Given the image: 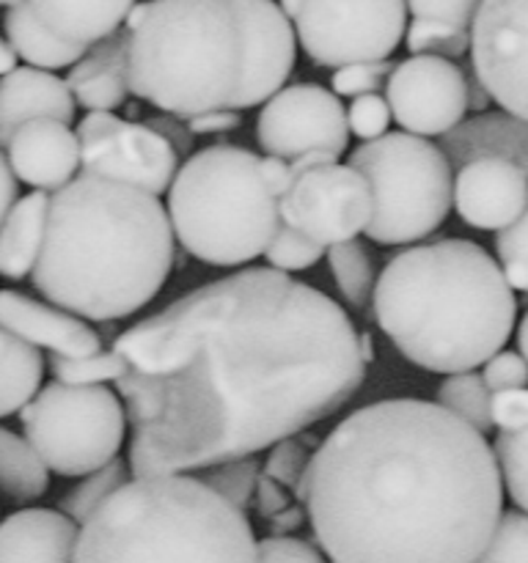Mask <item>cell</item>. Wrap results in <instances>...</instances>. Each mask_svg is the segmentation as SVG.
<instances>
[{
	"instance_id": "obj_1",
	"label": "cell",
	"mask_w": 528,
	"mask_h": 563,
	"mask_svg": "<svg viewBox=\"0 0 528 563\" xmlns=\"http://www.w3.org/2000/svg\"><path fill=\"white\" fill-rule=\"evenodd\" d=\"M132 476L198 473L324 421L361 390V333L324 291L248 267L116 339Z\"/></svg>"
},
{
	"instance_id": "obj_2",
	"label": "cell",
	"mask_w": 528,
	"mask_h": 563,
	"mask_svg": "<svg viewBox=\"0 0 528 563\" xmlns=\"http://www.w3.org/2000/svg\"><path fill=\"white\" fill-rule=\"evenodd\" d=\"M333 563H476L504 515L482 432L438 401L361 407L317 445L302 500Z\"/></svg>"
},
{
	"instance_id": "obj_3",
	"label": "cell",
	"mask_w": 528,
	"mask_h": 563,
	"mask_svg": "<svg viewBox=\"0 0 528 563\" xmlns=\"http://www.w3.org/2000/svg\"><path fill=\"white\" fill-rule=\"evenodd\" d=\"M124 27L130 91L185 121L264 104L295 69V25L273 0H146Z\"/></svg>"
},
{
	"instance_id": "obj_4",
	"label": "cell",
	"mask_w": 528,
	"mask_h": 563,
	"mask_svg": "<svg viewBox=\"0 0 528 563\" xmlns=\"http://www.w3.org/2000/svg\"><path fill=\"white\" fill-rule=\"evenodd\" d=\"M174 242L160 196L77 174L50 192L47 229L31 284L44 300L88 322H116L160 295L174 267Z\"/></svg>"
},
{
	"instance_id": "obj_5",
	"label": "cell",
	"mask_w": 528,
	"mask_h": 563,
	"mask_svg": "<svg viewBox=\"0 0 528 563\" xmlns=\"http://www.w3.org/2000/svg\"><path fill=\"white\" fill-rule=\"evenodd\" d=\"M374 319L405 361L432 374L479 368L506 346L517 300L498 258L471 240H429L388 258Z\"/></svg>"
},
{
	"instance_id": "obj_6",
	"label": "cell",
	"mask_w": 528,
	"mask_h": 563,
	"mask_svg": "<svg viewBox=\"0 0 528 563\" xmlns=\"http://www.w3.org/2000/svg\"><path fill=\"white\" fill-rule=\"evenodd\" d=\"M75 563H258V542L198 476H132L80 526Z\"/></svg>"
},
{
	"instance_id": "obj_7",
	"label": "cell",
	"mask_w": 528,
	"mask_h": 563,
	"mask_svg": "<svg viewBox=\"0 0 528 563\" xmlns=\"http://www.w3.org/2000/svg\"><path fill=\"white\" fill-rule=\"evenodd\" d=\"M280 198L262 157L231 143L193 154L168 187V218L179 245L212 267H242L264 256L280 225Z\"/></svg>"
},
{
	"instance_id": "obj_8",
	"label": "cell",
	"mask_w": 528,
	"mask_h": 563,
	"mask_svg": "<svg viewBox=\"0 0 528 563\" xmlns=\"http://www.w3.org/2000/svg\"><path fill=\"white\" fill-rule=\"evenodd\" d=\"M372 187L363 234L377 245H410L432 236L454 207V165L429 137L385 132L350 154Z\"/></svg>"
},
{
	"instance_id": "obj_9",
	"label": "cell",
	"mask_w": 528,
	"mask_h": 563,
	"mask_svg": "<svg viewBox=\"0 0 528 563\" xmlns=\"http://www.w3.org/2000/svg\"><path fill=\"white\" fill-rule=\"evenodd\" d=\"M20 421L50 471L80 478L119 456L130 418L116 390L55 379L22 407Z\"/></svg>"
},
{
	"instance_id": "obj_10",
	"label": "cell",
	"mask_w": 528,
	"mask_h": 563,
	"mask_svg": "<svg viewBox=\"0 0 528 563\" xmlns=\"http://www.w3.org/2000/svg\"><path fill=\"white\" fill-rule=\"evenodd\" d=\"M302 53L317 66L383 60L407 31V0H280Z\"/></svg>"
},
{
	"instance_id": "obj_11",
	"label": "cell",
	"mask_w": 528,
	"mask_h": 563,
	"mask_svg": "<svg viewBox=\"0 0 528 563\" xmlns=\"http://www.w3.org/2000/svg\"><path fill=\"white\" fill-rule=\"evenodd\" d=\"M75 132L80 141V174L124 181L152 196L168 192L179 170V152L146 121L135 124L119 119L116 110H88Z\"/></svg>"
},
{
	"instance_id": "obj_12",
	"label": "cell",
	"mask_w": 528,
	"mask_h": 563,
	"mask_svg": "<svg viewBox=\"0 0 528 563\" xmlns=\"http://www.w3.org/2000/svg\"><path fill=\"white\" fill-rule=\"evenodd\" d=\"M278 209L280 223L295 225L319 245L330 247L366 231L372 218V187L361 170L336 159L297 176L278 201Z\"/></svg>"
},
{
	"instance_id": "obj_13",
	"label": "cell",
	"mask_w": 528,
	"mask_h": 563,
	"mask_svg": "<svg viewBox=\"0 0 528 563\" xmlns=\"http://www.w3.org/2000/svg\"><path fill=\"white\" fill-rule=\"evenodd\" d=\"M350 121L333 88L295 82L264 102L256 119V141L273 157L295 159L311 148L344 154L350 146Z\"/></svg>"
},
{
	"instance_id": "obj_14",
	"label": "cell",
	"mask_w": 528,
	"mask_h": 563,
	"mask_svg": "<svg viewBox=\"0 0 528 563\" xmlns=\"http://www.w3.org/2000/svg\"><path fill=\"white\" fill-rule=\"evenodd\" d=\"M471 66L501 110L528 119V0H482Z\"/></svg>"
},
{
	"instance_id": "obj_15",
	"label": "cell",
	"mask_w": 528,
	"mask_h": 563,
	"mask_svg": "<svg viewBox=\"0 0 528 563\" xmlns=\"http://www.w3.org/2000/svg\"><path fill=\"white\" fill-rule=\"evenodd\" d=\"M385 99L394 121L421 137H443L468 110L465 71L440 55H410L385 80Z\"/></svg>"
},
{
	"instance_id": "obj_16",
	"label": "cell",
	"mask_w": 528,
	"mask_h": 563,
	"mask_svg": "<svg viewBox=\"0 0 528 563\" xmlns=\"http://www.w3.org/2000/svg\"><path fill=\"white\" fill-rule=\"evenodd\" d=\"M528 207V174L504 157H476L454 176V209L479 231H501Z\"/></svg>"
},
{
	"instance_id": "obj_17",
	"label": "cell",
	"mask_w": 528,
	"mask_h": 563,
	"mask_svg": "<svg viewBox=\"0 0 528 563\" xmlns=\"http://www.w3.org/2000/svg\"><path fill=\"white\" fill-rule=\"evenodd\" d=\"M16 179L33 190L55 192L80 174V141L66 121L33 119L11 135L6 146Z\"/></svg>"
},
{
	"instance_id": "obj_18",
	"label": "cell",
	"mask_w": 528,
	"mask_h": 563,
	"mask_svg": "<svg viewBox=\"0 0 528 563\" xmlns=\"http://www.w3.org/2000/svg\"><path fill=\"white\" fill-rule=\"evenodd\" d=\"M0 324L28 344L47 350L50 355L82 357L102 350V339L88 319L55 306L33 300L14 289L0 291Z\"/></svg>"
},
{
	"instance_id": "obj_19",
	"label": "cell",
	"mask_w": 528,
	"mask_h": 563,
	"mask_svg": "<svg viewBox=\"0 0 528 563\" xmlns=\"http://www.w3.org/2000/svg\"><path fill=\"white\" fill-rule=\"evenodd\" d=\"M75 110V93L66 80L36 66H16L0 77V148L6 152L11 135L25 121L55 119L72 124Z\"/></svg>"
},
{
	"instance_id": "obj_20",
	"label": "cell",
	"mask_w": 528,
	"mask_h": 563,
	"mask_svg": "<svg viewBox=\"0 0 528 563\" xmlns=\"http://www.w3.org/2000/svg\"><path fill=\"white\" fill-rule=\"evenodd\" d=\"M80 526L61 509H22L0 522V563H75Z\"/></svg>"
},
{
	"instance_id": "obj_21",
	"label": "cell",
	"mask_w": 528,
	"mask_h": 563,
	"mask_svg": "<svg viewBox=\"0 0 528 563\" xmlns=\"http://www.w3.org/2000/svg\"><path fill=\"white\" fill-rule=\"evenodd\" d=\"M66 86L75 93L77 108L119 110L130 97V66H127V27L91 44L75 66H69Z\"/></svg>"
},
{
	"instance_id": "obj_22",
	"label": "cell",
	"mask_w": 528,
	"mask_h": 563,
	"mask_svg": "<svg viewBox=\"0 0 528 563\" xmlns=\"http://www.w3.org/2000/svg\"><path fill=\"white\" fill-rule=\"evenodd\" d=\"M440 148L457 168L476 157H504L528 174V119L506 110L462 119L454 130L446 132Z\"/></svg>"
},
{
	"instance_id": "obj_23",
	"label": "cell",
	"mask_w": 528,
	"mask_h": 563,
	"mask_svg": "<svg viewBox=\"0 0 528 563\" xmlns=\"http://www.w3.org/2000/svg\"><path fill=\"white\" fill-rule=\"evenodd\" d=\"M38 20L77 44L102 42L127 22L138 0H28Z\"/></svg>"
},
{
	"instance_id": "obj_24",
	"label": "cell",
	"mask_w": 528,
	"mask_h": 563,
	"mask_svg": "<svg viewBox=\"0 0 528 563\" xmlns=\"http://www.w3.org/2000/svg\"><path fill=\"white\" fill-rule=\"evenodd\" d=\"M50 192L36 190L11 207L0 225V275L22 280L33 273L47 229Z\"/></svg>"
},
{
	"instance_id": "obj_25",
	"label": "cell",
	"mask_w": 528,
	"mask_h": 563,
	"mask_svg": "<svg viewBox=\"0 0 528 563\" xmlns=\"http://www.w3.org/2000/svg\"><path fill=\"white\" fill-rule=\"evenodd\" d=\"M3 31L6 38L11 42V47L16 49V55H20L28 66H36V69L55 71L66 69V66H75L88 49L86 44L69 42V38H61L58 33L50 31V27L38 20L36 11L31 9L28 0L6 9Z\"/></svg>"
},
{
	"instance_id": "obj_26",
	"label": "cell",
	"mask_w": 528,
	"mask_h": 563,
	"mask_svg": "<svg viewBox=\"0 0 528 563\" xmlns=\"http://www.w3.org/2000/svg\"><path fill=\"white\" fill-rule=\"evenodd\" d=\"M44 355L0 324V418L20 412L42 390Z\"/></svg>"
},
{
	"instance_id": "obj_27",
	"label": "cell",
	"mask_w": 528,
	"mask_h": 563,
	"mask_svg": "<svg viewBox=\"0 0 528 563\" xmlns=\"http://www.w3.org/2000/svg\"><path fill=\"white\" fill-rule=\"evenodd\" d=\"M50 489V467L31 440L0 427V495L31 504Z\"/></svg>"
},
{
	"instance_id": "obj_28",
	"label": "cell",
	"mask_w": 528,
	"mask_h": 563,
	"mask_svg": "<svg viewBox=\"0 0 528 563\" xmlns=\"http://www.w3.org/2000/svg\"><path fill=\"white\" fill-rule=\"evenodd\" d=\"M324 258H328V269L339 286L341 297L355 311H363L372 302L374 286H377V267H374L369 247L361 240L336 242L328 247Z\"/></svg>"
},
{
	"instance_id": "obj_29",
	"label": "cell",
	"mask_w": 528,
	"mask_h": 563,
	"mask_svg": "<svg viewBox=\"0 0 528 563\" xmlns=\"http://www.w3.org/2000/svg\"><path fill=\"white\" fill-rule=\"evenodd\" d=\"M438 405L454 412L465 423H471L476 432L487 434L493 423V390L484 383V374L473 372H454L446 374L443 383L438 385Z\"/></svg>"
},
{
	"instance_id": "obj_30",
	"label": "cell",
	"mask_w": 528,
	"mask_h": 563,
	"mask_svg": "<svg viewBox=\"0 0 528 563\" xmlns=\"http://www.w3.org/2000/svg\"><path fill=\"white\" fill-rule=\"evenodd\" d=\"M130 462L116 456V460L108 462L105 467L82 476V482L77 484V487H72L69 493L61 498L58 509L64 511L66 517H72L77 526H82V522H86L88 517L116 493V489L124 487V484L130 482Z\"/></svg>"
},
{
	"instance_id": "obj_31",
	"label": "cell",
	"mask_w": 528,
	"mask_h": 563,
	"mask_svg": "<svg viewBox=\"0 0 528 563\" xmlns=\"http://www.w3.org/2000/svg\"><path fill=\"white\" fill-rule=\"evenodd\" d=\"M258 476H262V462L256 460V454L240 456V460H226L198 471V478L209 489H215L220 498L234 504L240 511H248L253 506Z\"/></svg>"
},
{
	"instance_id": "obj_32",
	"label": "cell",
	"mask_w": 528,
	"mask_h": 563,
	"mask_svg": "<svg viewBox=\"0 0 528 563\" xmlns=\"http://www.w3.org/2000/svg\"><path fill=\"white\" fill-rule=\"evenodd\" d=\"M495 460L501 478L517 509L528 511V421L517 429H501L495 438Z\"/></svg>"
},
{
	"instance_id": "obj_33",
	"label": "cell",
	"mask_w": 528,
	"mask_h": 563,
	"mask_svg": "<svg viewBox=\"0 0 528 563\" xmlns=\"http://www.w3.org/2000/svg\"><path fill=\"white\" fill-rule=\"evenodd\" d=\"M405 44L413 55H440V58L454 60L471 49V27L413 16L405 31Z\"/></svg>"
},
{
	"instance_id": "obj_34",
	"label": "cell",
	"mask_w": 528,
	"mask_h": 563,
	"mask_svg": "<svg viewBox=\"0 0 528 563\" xmlns=\"http://www.w3.org/2000/svg\"><path fill=\"white\" fill-rule=\"evenodd\" d=\"M50 374L58 383L66 385H105L116 383L124 374L127 361L116 350H99L94 355L82 357H66V355H50L47 361Z\"/></svg>"
},
{
	"instance_id": "obj_35",
	"label": "cell",
	"mask_w": 528,
	"mask_h": 563,
	"mask_svg": "<svg viewBox=\"0 0 528 563\" xmlns=\"http://www.w3.org/2000/svg\"><path fill=\"white\" fill-rule=\"evenodd\" d=\"M317 438L306 432L278 440L275 445H270V456L262 465V473H267L270 478L284 484L295 495L302 487V482H306L308 465H311V456L317 451Z\"/></svg>"
},
{
	"instance_id": "obj_36",
	"label": "cell",
	"mask_w": 528,
	"mask_h": 563,
	"mask_svg": "<svg viewBox=\"0 0 528 563\" xmlns=\"http://www.w3.org/2000/svg\"><path fill=\"white\" fill-rule=\"evenodd\" d=\"M328 247L319 245L317 240H311L308 234H302L295 225L280 223L275 236L270 240V245L264 247V258H267V267L280 269V273H302V269H311L319 258H324Z\"/></svg>"
},
{
	"instance_id": "obj_37",
	"label": "cell",
	"mask_w": 528,
	"mask_h": 563,
	"mask_svg": "<svg viewBox=\"0 0 528 563\" xmlns=\"http://www.w3.org/2000/svg\"><path fill=\"white\" fill-rule=\"evenodd\" d=\"M476 563H528V511H504Z\"/></svg>"
},
{
	"instance_id": "obj_38",
	"label": "cell",
	"mask_w": 528,
	"mask_h": 563,
	"mask_svg": "<svg viewBox=\"0 0 528 563\" xmlns=\"http://www.w3.org/2000/svg\"><path fill=\"white\" fill-rule=\"evenodd\" d=\"M495 253L512 289L528 295V207L512 225L498 231L495 236Z\"/></svg>"
},
{
	"instance_id": "obj_39",
	"label": "cell",
	"mask_w": 528,
	"mask_h": 563,
	"mask_svg": "<svg viewBox=\"0 0 528 563\" xmlns=\"http://www.w3.org/2000/svg\"><path fill=\"white\" fill-rule=\"evenodd\" d=\"M391 69H394V64H388V60H358V64H346V66H339V69L333 71V80H330V86H333V93H339V97H363V93H377L380 86H385V80H388Z\"/></svg>"
},
{
	"instance_id": "obj_40",
	"label": "cell",
	"mask_w": 528,
	"mask_h": 563,
	"mask_svg": "<svg viewBox=\"0 0 528 563\" xmlns=\"http://www.w3.org/2000/svg\"><path fill=\"white\" fill-rule=\"evenodd\" d=\"M391 119H394V113H391L388 99L380 97V91L355 97L350 108H346L350 132L355 137H361V141H374V137L385 135Z\"/></svg>"
},
{
	"instance_id": "obj_41",
	"label": "cell",
	"mask_w": 528,
	"mask_h": 563,
	"mask_svg": "<svg viewBox=\"0 0 528 563\" xmlns=\"http://www.w3.org/2000/svg\"><path fill=\"white\" fill-rule=\"evenodd\" d=\"M484 383L493 394L501 390L528 388V361L520 352H495L487 363H484Z\"/></svg>"
},
{
	"instance_id": "obj_42",
	"label": "cell",
	"mask_w": 528,
	"mask_h": 563,
	"mask_svg": "<svg viewBox=\"0 0 528 563\" xmlns=\"http://www.w3.org/2000/svg\"><path fill=\"white\" fill-rule=\"evenodd\" d=\"M482 0H407V11L424 20H443L451 25L471 27Z\"/></svg>"
},
{
	"instance_id": "obj_43",
	"label": "cell",
	"mask_w": 528,
	"mask_h": 563,
	"mask_svg": "<svg viewBox=\"0 0 528 563\" xmlns=\"http://www.w3.org/2000/svg\"><path fill=\"white\" fill-rule=\"evenodd\" d=\"M258 563H324V559L302 539L267 537L258 542Z\"/></svg>"
},
{
	"instance_id": "obj_44",
	"label": "cell",
	"mask_w": 528,
	"mask_h": 563,
	"mask_svg": "<svg viewBox=\"0 0 528 563\" xmlns=\"http://www.w3.org/2000/svg\"><path fill=\"white\" fill-rule=\"evenodd\" d=\"M295 504V495L292 489H286L284 484H278L275 478H270L267 473H262L256 482V495H253V506H256L258 517L264 520H273L275 515L286 511Z\"/></svg>"
},
{
	"instance_id": "obj_45",
	"label": "cell",
	"mask_w": 528,
	"mask_h": 563,
	"mask_svg": "<svg viewBox=\"0 0 528 563\" xmlns=\"http://www.w3.org/2000/svg\"><path fill=\"white\" fill-rule=\"evenodd\" d=\"M242 124L240 110H207V113H198L193 119H187L193 135H215V132H231Z\"/></svg>"
},
{
	"instance_id": "obj_46",
	"label": "cell",
	"mask_w": 528,
	"mask_h": 563,
	"mask_svg": "<svg viewBox=\"0 0 528 563\" xmlns=\"http://www.w3.org/2000/svg\"><path fill=\"white\" fill-rule=\"evenodd\" d=\"M146 124L154 126V130H157L160 135H163L165 141L176 148V152H179V157L193 148V132H190V126H187V121L179 119V115H170V113H163V110H160V115L148 119Z\"/></svg>"
},
{
	"instance_id": "obj_47",
	"label": "cell",
	"mask_w": 528,
	"mask_h": 563,
	"mask_svg": "<svg viewBox=\"0 0 528 563\" xmlns=\"http://www.w3.org/2000/svg\"><path fill=\"white\" fill-rule=\"evenodd\" d=\"M262 174H264V181H267V187L273 190L275 198H284L286 192H289V187L295 185L289 159H284V157H273V154L262 157Z\"/></svg>"
},
{
	"instance_id": "obj_48",
	"label": "cell",
	"mask_w": 528,
	"mask_h": 563,
	"mask_svg": "<svg viewBox=\"0 0 528 563\" xmlns=\"http://www.w3.org/2000/svg\"><path fill=\"white\" fill-rule=\"evenodd\" d=\"M16 201H20V179H16L6 152L0 148V225H3L6 214L11 212Z\"/></svg>"
},
{
	"instance_id": "obj_49",
	"label": "cell",
	"mask_w": 528,
	"mask_h": 563,
	"mask_svg": "<svg viewBox=\"0 0 528 563\" xmlns=\"http://www.w3.org/2000/svg\"><path fill=\"white\" fill-rule=\"evenodd\" d=\"M306 520H308L306 506L292 504L289 509L280 511V515H275L273 520H267L270 522V533H273V537H289V533H295L297 528H300Z\"/></svg>"
},
{
	"instance_id": "obj_50",
	"label": "cell",
	"mask_w": 528,
	"mask_h": 563,
	"mask_svg": "<svg viewBox=\"0 0 528 563\" xmlns=\"http://www.w3.org/2000/svg\"><path fill=\"white\" fill-rule=\"evenodd\" d=\"M465 80H468V110H476V113H484L487 110V104L493 102V97H490L487 86H484L482 80H479V75L471 69L465 71Z\"/></svg>"
},
{
	"instance_id": "obj_51",
	"label": "cell",
	"mask_w": 528,
	"mask_h": 563,
	"mask_svg": "<svg viewBox=\"0 0 528 563\" xmlns=\"http://www.w3.org/2000/svg\"><path fill=\"white\" fill-rule=\"evenodd\" d=\"M16 58H20V55H16V49L11 47L9 38L0 36V77L9 75L11 69H16Z\"/></svg>"
},
{
	"instance_id": "obj_52",
	"label": "cell",
	"mask_w": 528,
	"mask_h": 563,
	"mask_svg": "<svg viewBox=\"0 0 528 563\" xmlns=\"http://www.w3.org/2000/svg\"><path fill=\"white\" fill-rule=\"evenodd\" d=\"M517 346H520V355L528 361V311L522 317L520 328H517Z\"/></svg>"
},
{
	"instance_id": "obj_53",
	"label": "cell",
	"mask_w": 528,
	"mask_h": 563,
	"mask_svg": "<svg viewBox=\"0 0 528 563\" xmlns=\"http://www.w3.org/2000/svg\"><path fill=\"white\" fill-rule=\"evenodd\" d=\"M22 3V0H0V5H6V9H11V5Z\"/></svg>"
}]
</instances>
